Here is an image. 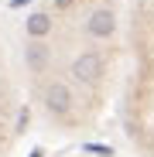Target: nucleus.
I'll list each match as a JSON object with an SVG mask.
<instances>
[{"label": "nucleus", "instance_id": "obj_7", "mask_svg": "<svg viewBox=\"0 0 154 157\" xmlns=\"http://www.w3.org/2000/svg\"><path fill=\"white\" fill-rule=\"evenodd\" d=\"M75 0H55V7H72Z\"/></svg>", "mask_w": 154, "mask_h": 157}, {"label": "nucleus", "instance_id": "obj_4", "mask_svg": "<svg viewBox=\"0 0 154 157\" xmlns=\"http://www.w3.org/2000/svg\"><path fill=\"white\" fill-rule=\"evenodd\" d=\"M45 62H48V48L41 44V38H34V41L28 44V65L41 72V68H45Z\"/></svg>", "mask_w": 154, "mask_h": 157}, {"label": "nucleus", "instance_id": "obj_5", "mask_svg": "<svg viewBox=\"0 0 154 157\" xmlns=\"http://www.w3.org/2000/svg\"><path fill=\"white\" fill-rule=\"evenodd\" d=\"M48 31H51V17L48 14H31L28 17V34L31 38H45Z\"/></svg>", "mask_w": 154, "mask_h": 157}, {"label": "nucleus", "instance_id": "obj_2", "mask_svg": "<svg viewBox=\"0 0 154 157\" xmlns=\"http://www.w3.org/2000/svg\"><path fill=\"white\" fill-rule=\"evenodd\" d=\"M45 102H48V109L55 113V116H65V113L72 109V92H69V86L51 82L48 92H45Z\"/></svg>", "mask_w": 154, "mask_h": 157}, {"label": "nucleus", "instance_id": "obj_1", "mask_svg": "<svg viewBox=\"0 0 154 157\" xmlns=\"http://www.w3.org/2000/svg\"><path fill=\"white\" fill-rule=\"evenodd\" d=\"M72 75L75 78H82V82H99V75H103V62H99V55H93V51H89V55H79V58H75L72 62Z\"/></svg>", "mask_w": 154, "mask_h": 157}, {"label": "nucleus", "instance_id": "obj_3", "mask_svg": "<svg viewBox=\"0 0 154 157\" xmlns=\"http://www.w3.org/2000/svg\"><path fill=\"white\" fill-rule=\"evenodd\" d=\"M113 28H116V21H113L110 10H96V14L89 17V34H93V38H110Z\"/></svg>", "mask_w": 154, "mask_h": 157}, {"label": "nucleus", "instance_id": "obj_6", "mask_svg": "<svg viewBox=\"0 0 154 157\" xmlns=\"http://www.w3.org/2000/svg\"><path fill=\"white\" fill-rule=\"evenodd\" d=\"M82 150L86 154H99V157H113V147H106V144H82Z\"/></svg>", "mask_w": 154, "mask_h": 157}]
</instances>
